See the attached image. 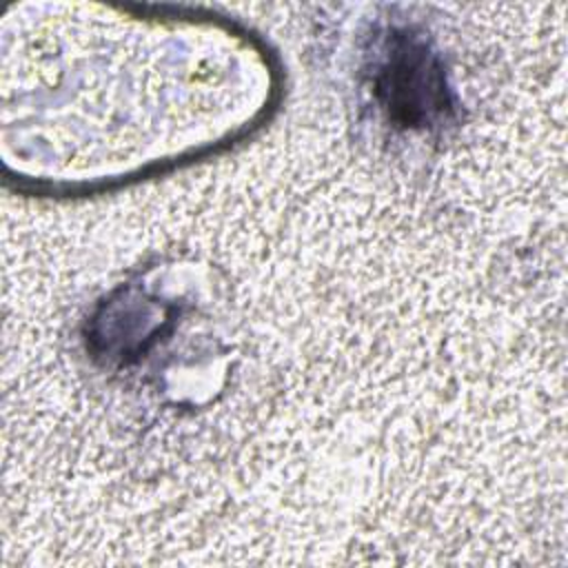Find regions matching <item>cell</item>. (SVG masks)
<instances>
[{
    "instance_id": "6da1fadb",
    "label": "cell",
    "mask_w": 568,
    "mask_h": 568,
    "mask_svg": "<svg viewBox=\"0 0 568 568\" xmlns=\"http://www.w3.org/2000/svg\"><path fill=\"white\" fill-rule=\"evenodd\" d=\"M104 4L4 13V131L53 184L144 173L233 138L271 95L264 51L217 20Z\"/></svg>"
}]
</instances>
